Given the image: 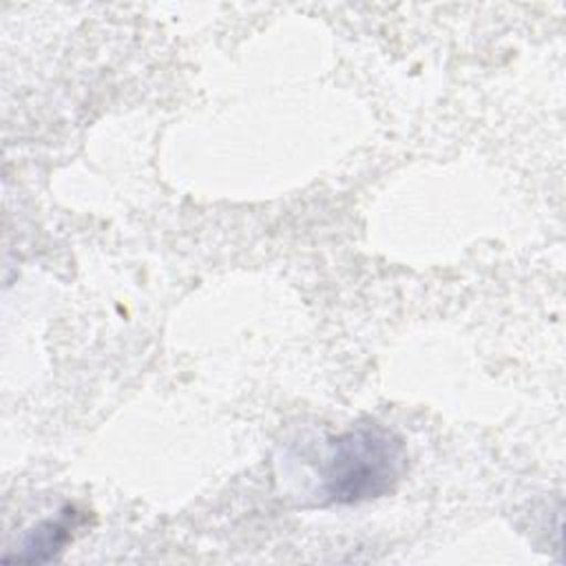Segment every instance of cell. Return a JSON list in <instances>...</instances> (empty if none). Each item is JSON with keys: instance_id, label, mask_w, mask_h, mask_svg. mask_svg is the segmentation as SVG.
I'll list each match as a JSON object with an SVG mask.
<instances>
[{"instance_id": "obj_2", "label": "cell", "mask_w": 566, "mask_h": 566, "mask_svg": "<svg viewBox=\"0 0 566 566\" xmlns=\"http://www.w3.org/2000/svg\"><path fill=\"white\" fill-rule=\"evenodd\" d=\"M73 517H75V511L69 509L60 517L44 520L42 524H38L24 537V544H22L20 553L15 555V559L18 562H49V559H55L57 553L64 551V546L73 537V528H75Z\"/></svg>"}, {"instance_id": "obj_1", "label": "cell", "mask_w": 566, "mask_h": 566, "mask_svg": "<svg viewBox=\"0 0 566 566\" xmlns=\"http://www.w3.org/2000/svg\"><path fill=\"white\" fill-rule=\"evenodd\" d=\"M402 442L380 424H356L334 438L318 462L325 504H358L389 493L402 478Z\"/></svg>"}]
</instances>
